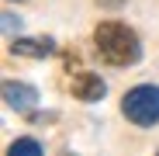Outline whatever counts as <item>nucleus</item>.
Masks as SVG:
<instances>
[{"label": "nucleus", "mask_w": 159, "mask_h": 156, "mask_svg": "<svg viewBox=\"0 0 159 156\" xmlns=\"http://www.w3.org/2000/svg\"><path fill=\"white\" fill-rule=\"evenodd\" d=\"M93 42H97V56L111 66H131L142 56L139 35L121 21H100L93 31Z\"/></svg>", "instance_id": "nucleus-1"}, {"label": "nucleus", "mask_w": 159, "mask_h": 156, "mask_svg": "<svg viewBox=\"0 0 159 156\" xmlns=\"http://www.w3.org/2000/svg\"><path fill=\"white\" fill-rule=\"evenodd\" d=\"M121 111H125L128 121H135V125H142V128L156 125V121H159V87L142 83V87H135V90H128L125 101H121Z\"/></svg>", "instance_id": "nucleus-2"}, {"label": "nucleus", "mask_w": 159, "mask_h": 156, "mask_svg": "<svg viewBox=\"0 0 159 156\" xmlns=\"http://www.w3.org/2000/svg\"><path fill=\"white\" fill-rule=\"evenodd\" d=\"M69 90H73V97H76V101L93 104V101H100V97H104V90H107V87H104L100 73H80V76H73Z\"/></svg>", "instance_id": "nucleus-3"}, {"label": "nucleus", "mask_w": 159, "mask_h": 156, "mask_svg": "<svg viewBox=\"0 0 159 156\" xmlns=\"http://www.w3.org/2000/svg\"><path fill=\"white\" fill-rule=\"evenodd\" d=\"M4 101H7V108H14V111H31V104L38 101V90L28 87V83L7 80L4 83Z\"/></svg>", "instance_id": "nucleus-4"}, {"label": "nucleus", "mask_w": 159, "mask_h": 156, "mask_svg": "<svg viewBox=\"0 0 159 156\" xmlns=\"http://www.w3.org/2000/svg\"><path fill=\"white\" fill-rule=\"evenodd\" d=\"M11 52L14 56H24V59H45V56L56 52V42L52 38H14Z\"/></svg>", "instance_id": "nucleus-5"}, {"label": "nucleus", "mask_w": 159, "mask_h": 156, "mask_svg": "<svg viewBox=\"0 0 159 156\" xmlns=\"http://www.w3.org/2000/svg\"><path fill=\"white\" fill-rule=\"evenodd\" d=\"M38 153H42V146L35 139H17L11 146V156H38Z\"/></svg>", "instance_id": "nucleus-6"}]
</instances>
